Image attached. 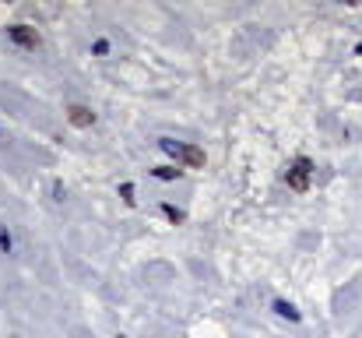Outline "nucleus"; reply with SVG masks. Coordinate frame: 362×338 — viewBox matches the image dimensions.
Masks as SVG:
<instances>
[{
	"label": "nucleus",
	"instance_id": "obj_9",
	"mask_svg": "<svg viewBox=\"0 0 362 338\" xmlns=\"http://www.w3.org/2000/svg\"><path fill=\"white\" fill-rule=\"evenodd\" d=\"M92 50H95V53H99V57H106V53H110V43H106V39H99V43H95V46H92Z\"/></svg>",
	"mask_w": 362,
	"mask_h": 338
},
{
	"label": "nucleus",
	"instance_id": "obj_4",
	"mask_svg": "<svg viewBox=\"0 0 362 338\" xmlns=\"http://www.w3.org/2000/svg\"><path fill=\"white\" fill-rule=\"evenodd\" d=\"M67 120H71L74 127H92V123H95V113L88 110V106H71V110H67Z\"/></svg>",
	"mask_w": 362,
	"mask_h": 338
},
{
	"label": "nucleus",
	"instance_id": "obj_1",
	"mask_svg": "<svg viewBox=\"0 0 362 338\" xmlns=\"http://www.w3.org/2000/svg\"><path fill=\"white\" fill-rule=\"evenodd\" d=\"M158 148H162L165 155H173V159L187 162L190 169L204 166V152H201V148H194V145H180V141H173V137H162V141H158Z\"/></svg>",
	"mask_w": 362,
	"mask_h": 338
},
{
	"label": "nucleus",
	"instance_id": "obj_6",
	"mask_svg": "<svg viewBox=\"0 0 362 338\" xmlns=\"http://www.w3.org/2000/svg\"><path fill=\"white\" fill-rule=\"evenodd\" d=\"M155 176H158V180H176V176H180V169H169V166H158V169H155Z\"/></svg>",
	"mask_w": 362,
	"mask_h": 338
},
{
	"label": "nucleus",
	"instance_id": "obj_5",
	"mask_svg": "<svg viewBox=\"0 0 362 338\" xmlns=\"http://www.w3.org/2000/svg\"><path fill=\"white\" fill-rule=\"evenodd\" d=\"M274 310H278L281 317H288V321H299V310H296V307H288L285 300H278V303H274Z\"/></svg>",
	"mask_w": 362,
	"mask_h": 338
},
{
	"label": "nucleus",
	"instance_id": "obj_7",
	"mask_svg": "<svg viewBox=\"0 0 362 338\" xmlns=\"http://www.w3.org/2000/svg\"><path fill=\"white\" fill-rule=\"evenodd\" d=\"M162 212H165V215H169V219H173V222H183V212H176V208H173V205H165V208H162Z\"/></svg>",
	"mask_w": 362,
	"mask_h": 338
},
{
	"label": "nucleus",
	"instance_id": "obj_3",
	"mask_svg": "<svg viewBox=\"0 0 362 338\" xmlns=\"http://www.w3.org/2000/svg\"><path fill=\"white\" fill-rule=\"evenodd\" d=\"M7 35H11L18 46H25V50H35V46H39V35H35V28H28V25H14V28H7Z\"/></svg>",
	"mask_w": 362,
	"mask_h": 338
},
{
	"label": "nucleus",
	"instance_id": "obj_10",
	"mask_svg": "<svg viewBox=\"0 0 362 338\" xmlns=\"http://www.w3.org/2000/svg\"><path fill=\"white\" fill-rule=\"evenodd\" d=\"M120 338H123V335H120Z\"/></svg>",
	"mask_w": 362,
	"mask_h": 338
},
{
	"label": "nucleus",
	"instance_id": "obj_8",
	"mask_svg": "<svg viewBox=\"0 0 362 338\" xmlns=\"http://www.w3.org/2000/svg\"><path fill=\"white\" fill-rule=\"evenodd\" d=\"M120 194H123V201H127V205H134V187H130V184H123Z\"/></svg>",
	"mask_w": 362,
	"mask_h": 338
},
{
	"label": "nucleus",
	"instance_id": "obj_2",
	"mask_svg": "<svg viewBox=\"0 0 362 338\" xmlns=\"http://www.w3.org/2000/svg\"><path fill=\"white\" fill-rule=\"evenodd\" d=\"M310 173H313L310 159H296L285 180H288V187H292V191H306V187H310Z\"/></svg>",
	"mask_w": 362,
	"mask_h": 338
}]
</instances>
